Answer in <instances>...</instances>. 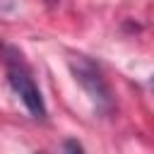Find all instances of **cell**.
Returning <instances> with one entry per match:
<instances>
[{"mask_svg":"<svg viewBox=\"0 0 154 154\" xmlns=\"http://www.w3.org/2000/svg\"><path fill=\"white\" fill-rule=\"evenodd\" d=\"M60 0H46V5H58Z\"/></svg>","mask_w":154,"mask_h":154,"instance_id":"cell-4","label":"cell"},{"mask_svg":"<svg viewBox=\"0 0 154 154\" xmlns=\"http://www.w3.org/2000/svg\"><path fill=\"white\" fill-rule=\"evenodd\" d=\"M65 154H84V147H82V142H77L75 137H70V140H65Z\"/></svg>","mask_w":154,"mask_h":154,"instance_id":"cell-3","label":"cell"},{"mask_svg":"<svg viewBox=\"0 0 154 154\" xmlns=\"http://www.w3.org/2000/svg\"><path fill=\"white\" fill-rule=\"evenodd\" d=\"M70 70L75 75V79L82 84V89L89 94V99L94 101L96 108L101 111H108L113 106V96H111V87L103 77V72L99 70V65H94L89 58L84 55H77L70 60Z\"/></svg>","mask_w":154,"mask_h":154,"instance_id":"cell-2","label":"cell"},{"mask_svg":"<svg viewBox=\"0 0 154 154\" xmlns=\"http://www.w3.org/2000/svg\"><path fill=\"white\" fill-rule=\"evenodd\" d=\"M2 53H5L7 82H10L12 91L22 99V103L26 106V111H29L34 118H41V120H43V118L48 116L46 101H43V96H41V91H38V87H36V82H34L26 63L22 60V53H17V51L10 48V46H5Z\"/></svg>","mask_w":154,"mask_h":154,"instance_id":"cell-1","label":"cell"}]
</instances>
